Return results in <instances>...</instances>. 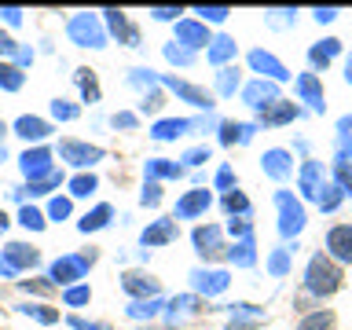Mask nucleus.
<instances>
[{
    "label": "nucleus",
    "instance_id": "59",
    "mask_svg": "<svg viewBox=\"0 0 352 330\" xmlns=\"http://www.w3.org/2000/svg\"><path fill=\"white\" fill-rule=\"evenodd\" d=\"M0 162H4V147H0Z\"/></svg>",
    "mask_w": 352,
    "mask_h": 330
},
{
    "label": "nucleus",
    "instance_id": "2",
    "mask_svg": "<svg viewBox=\"0 0 352 330\" xmlns=\"http://www.w3.org/2000/svg\"><path fill=\"white\" fill-rule=\"evenodd\" d=\"M66 33H70V41L81 44V48H103L107 44V33H103V26H99L96 15H74L70 26H66Z\"/></svg>",
    "mask_w": 352,
    "mask_h": 330
},
{
    "label": "nucleus",
    "instance_id": "38",
    "mask_svg": "<svg viewBox=\"0 0 352 330\" xmlns=\"http://www.w3.org/2000/svg\"><path fill=\"white\" fill-rule=\"evenodd\" d=\"M338 173H341V184H345V187H352V154H349V151L341 154V165H338Z\"/></svg>",
    "mask_w": 352,
    "mask_h": 330
},
{
    "label": "nucleus",
    "instance_id": "31",
    "mask_svg": "<svg viewBox=\"0 0 352 330\" xmlns=\"http://www.w3.org/2000/svg\"><path fill=\"white\" fill-rule=\"evenodd\" d=\"M272 96H275L272 85H250V88H246V99H250L253 107H264L261 99H272Z\"/></svg>",
    "mask_w": 352,
    "mask_h": 330
},
{
    "label": "nucleus",
    "instance_id": "40",
    "mask_svg": "<svg viewBox=\"0 0 352 330\" xmlns=\"http://www.w3.org/2000/svg\"><path fill=\"white\" fill-rule=\"evenodd\" d=\"M338 187H323V191H319V206H323V209H334L338 206Z\"/></svg>",
    "mask_w": 352,
    "mask_h": 330
},
{
    "label": "nucleus",
    "instance_id": "9",
    "mask_svg": "<svg viewBox=\"0 0 352 330\" xmlns=\"http://www.w3.org/2000/svg\"><path fill=\"white\" fill-rule=\"evenodd\" d=\"M173 239H176V224H173V220H154V224L143 228V235H140L143 246H165V242H173Z\"/></svg>",
    "mask_w": 352,
    "mask_h": 330
},
{
    "label": "nucleus",
    "instance_id": "37",
    "mask_svg": "<svg viewBox=\"0 0 352 330\" xmlns=\"http://www.w3.org/2000/svg\"><path fill=\"white\" fill-rule=\"evenodd\" d=\"M165 59H169V63H191V52H187V48H176V44H165Z\"/></svg>",
    "mask_w": 352,
    "mask_h": 330
},
{
    "label": "nucleus",
    "instance_id": "5",
    "mask_svg": "<svg viewBox=\"0 0 352 330\" xmlns=\"http://www.w3.org/2000/svg\"><path fill=\"white\" fill-rule=\"evenodd\" d=\"M59 158L70 162V165H92V162L103 158V151H99V147H88V143L63 140V143H59Z\"/></svg>",
    "mask_w": 352,
    "mask_h": 330
},
{
    "label": "nucleus",
    "instance_id": "12",
    "mask_svg": "<svg viewBox=\"0 0 352 330\" xmlns=\"http://www.w3.org/2000/svg\"><path fill=\"white\" fill-rule=\"evenodd\" d=\"M176 41L187 44V48H198V44H209V33L202 22H176Z\"/></svg>",
    "mask_w": 352,
    "mask_h": 330
},
{
    "label": "nucleus",
    "instance_id": "4",
    "mask_svg": "<svg viewBox=\"0 0 352 330\" xmlns=\"http://www.w3.org/2000/svg\"><path fill=\"white\" fill-rule=\"evenodd\" d=\"M19 165H22V173H26L30 184L48 180V176L55 173V169H52V151H48V147H33V151H26V154L19 158Z\"/></svg>",
    "mask_w": 352,
    "mask_h": 330
},
{
    "label": "nucleus",
    "instance_id": "44",
    "mask_svg": "<svg viewBox=\"0 0 352 330\" xmlns=\"http://www.w3.org/2000/svg\"><path fill=\"white\" fill-rule=\"evenodd\" d=\"M70 327H74V330H110V327H103V323H88V319H81V316H74Z\"/></svg>",
    "mask_w": 352,
    "mask_h": 330
},
{
    "label": "nucleus",
    "instance_id": "57",
    "mask_svg": "<svg viewBox=\"0 0 352 330\" xmlns=\"http://www.w3.org/2000/svg\"><path fill=\"white\" fill-rule=\"evenodd\" d=\"M8 228V217H4V209H0V231H4Z\"/></svg>",
    "mask_w": 352,
    "mask_h": 330
},
{
    "label": "nucleus",
    "instance_id": "22",
    "mask_svg": "<svg viewBox=\"0 0 352 330\" xmlns=\"http://www.w3.org/2000/svg\"><path fill=\"white\" fill-rule=\"evenodd\" d=\"M77 88H81V96L88 103H96L99 99V85H96V70H77Z\"/></svg>",
    "mask_w": 352,
    "mask_h": 330
},
{
    "label": "nucleus",
    "instance_id": "54",
    "mask_svg": "<svg viewBox=\"0 0 352 330\" xmlns=\"http://www.w3.org/2000/svg\"><path fill=\"white\" fill-rule=\"evenodd\" d=\"M0 275H4V279H11V275H15V268H11L8 257H0Z\"/></svg>",
    "mask_w": 352,
    "mask_h": 330
},
{
    "label": "nucleus",
    "instance_id": "10",
    "mask_svg": "<svg viewBox=\"0 0 352 330\" xmlns=\"http://www.w3.org/2000/svg\"><path fill=\"white\" fill-rule=\"evenodd\" d=\"M52 132V125L44 118H33V114H22L19 121H15V136H22V140H44Z\"/></svg>",
    "mask_w": 352,
    "mask_h": 330
},
{
    "label": "nucleus",
    "instance_id": "3",
    "mask_svg": "<svg viewBox=\"0 0 352 330\" xmlns=\"http://www.w3.org/2000/svg\"><path fill=\"white\" fill-rule=\"evenodd\" d=\"M96 261V253H81V257H59L52 264V272H48V279L55 286H70L74 279H85V272H88V264Z\"/></svg>",
    "mask_w": 352,
    "mask_h": 330
},
{
    "label": "nucleus",
    "instance_id": "8",
    "mask_svg": "<svg viewBox=\"0 0 352 330\" xmlns=\"http://www.w3.org/2000/svg\"><path fill=\"white\" fill-rule=\"evenodd\" d=\"M103 15H107V26L114 30V37H121L125 44H132V48H136V44H140V33H136V26H132V22L125 19V11H118V8H107Z\"/></svg>",
    "mask_w": 352,
    "mask_h": 330
},
{
    "label": "nucleus",
    "instance_id": "20",
    "mask_svg": "<svg viewBox=\"0 0 352 330\" xmlns=\"http://www.w3.org/2000/svg\"><path fill=\"white\" fill-rule=\"evenodd\" d=\"M297 92H301V96H305L312 107H319V110H323V92H319V81H316L312 74H305L301 81H297Z\"/></svg>",
    "mask_w": 352,
    "mask_h": 330
},
{
    "label": "nucleus",
    "instance_id": "46",
    "mask_svg": "<svg viewBox=\"0 0 352 330\" xmlns=\"http://www.w3.org/2000/svg\"><path fill=\"white\" fill-rule=\"evenodd\" d=\"M316 176H319V169H316V165H308V169H305V176H301V180H305V191H308V195H316Z\"/></svg>",
    "mask_w": 352,
    "mask_h": 330
},
{
    "label": "nucleus",
    "instance_id": "56",
    "mask_svg": "<svg viewBox=\"0 0 352 330\" xmlns=\"http://www.w3.org/2000/svg\"><path fill=\"white\" fill-rule=\"evenodd\" d=\"M217 184H220V187H228V184H231V169H220V176H217Z\"/></svg>",
    "mask_w": 352,
    "mask_h": 330
},
{
    "label": "nucleus",
    "instance_id": "49",
    "mask_svg": "<svg viewBox=\"0 0 352 330\" xmlns=\"http://www.w3.org/2000/svg\"><path fill=\"white\" fill-rule=\"evenodd\" d=\"M158 77H154L151 70H132V85H154Z\"/></svg>",
    "mask_w": 352,
    "mask_h": 330
},
{
    "label": "nucleus",
    "instance_id": "29",
    "mask_svg": "<svg viewBox=\"0 0 352 330\" xmlns=\"http://www.w3.org/2000/svg\"><path fill=\"white\" fill-rule=\"evenodd\" d=\"M253 66H257V70H264V74H272V77H286V70L272 59V55H261V52H257V55H253Z\"/></svg>",
    "mask_w": 352,
    "mask_h": 330
},
{
    "label": "nucleus",
    "instance_id": "19",
    "mask_svg": "<svg viewBox=\"0 0 352 330\" xmlns=\"http://www.w3.org/2000/svg\"><path fill=\"white\" fill-rule=\"evenodd\" d=\"M224 283H228L224 272H195V286H198V290H206V294L224 290Z\"/></svg>",
    "mask_w": 352,
    "mask_h": 330
},
{
    "label": "nucleus",
    "instance_id": "45",
    "mask_svg": "<svg viewBox=\"0 0 352 330\" xmlns=\"http://www.w3.org/2000/svg\"><path fill=\"white\" fill-rule=\"evenodd\" d=\"M151 15L158 19V22H169V19L180 15V8H151Z\"/></svg>",
    "mask_w": 352,
    "mask_h": 330
},
{
    "label": "nucleus",
    "instance_id": "50",
    "mask_svg": "<svg viewBox=\"0 0 352 330\" xmlns=\"http://www.w3.org/2000/svg\"><path fill=\"white\" fill-rule=\"evenodd\" d=\"M11 52H15V55H19V44H15V41H11V37H8V33H0V55H11Z\"/></svg>",
    "mask_w": 352,
    "mask_h": 330
},
{
    "label": "nucleus",
    "instance_id": "48",
    "mask_svg": "<svg viewBox=\"0 0 352 330\" xmlns=\"http://www.w3.org/2000/svg\"><path fill=\"white\" fill-rule=\"evenodd\" d=\"M198 15H206V19L220 22V19H228V8H198Z\"/></svg>",
    "mask_w": 352,
    "mask_h": 330
},
{
    "label": "nucleus",
    "instance_id": "41",
    "mask_svg": "<svg viewBox=\"0 0 352 330\" xmlns=\"http://www.w3.org/2000/svg\"><path fill=\"white\" fill-rule=\"evenodd\" d=\"M235 85H239L235 70H224V74H220V92H235Z\"/></svg>",
    "mask_w": 352,
    "mask_h": 330
},
{
    "label": "nucleus",
    "instance_id": "15",
    "mask_svg": "<svg viewBox=\"0 0 352 330\" xmlns=\"http://www.w3.org/2000/svg\"><path fill=\"white\" fill-rule=\"evenodd\" d=\"M187 129H191V121H184V118H169V121H158V125L151 129V136H154V140H176V136H184Z\"/></svg>",
    "mask_w": 352,
    "mask_h": 330
},
{
    "label": "nucleus",
    "instance_id": "21",
    "mask_svg": "<svg viewBox=\"0 0 352 330\" xmlns=\"http://www.w3.org/2000/svg\"><path fill=\"white\" fill-rule=\"evenodd\" d=\"M63 184V173H52L48 180H37V184H30V187H22V191H11L15 198H26V195H48L52 187H59Z\"/></svg>",
    "mask_w": 352,
    "mask_h": 330
},
{
    "label": "nucleus",
    "instance_id": "47",
    "mask_svg": "<svg viewBox=\"0 0 352 330\" xmlns=\"http://www.w3.org/2000/svg\"><path fill=\"white\" fill-rule=\"evenodd\" d=\"M0 19H4L8 26H19V22H22V11H19V8H0Z\"/></svg>",
    "mask_w": 352,
    "mask_h": 330
},
{
    "label": "nucleus",
    "instance_id": "51",
    "mask_svg": "<svg viewBox=\"0 0 352 330\" xmlns=\"http://www.w3.org/2000/svg\"><path fill=\"white\" fill-rule=\"evenodd\" d=\"M224 206H228V209H246V198H242V195H235V191H231V195L224 198Z\"/></svg>",
    "mask_w": 352,
    "mask_h": 330
},
{
    "label": "nucleus",
    "instance_id": "24",
    "mask_svg": "<svg viewBox=\"0 0 352 330\" xmlns=\"http://www.w3.org/2000/svg\"><path fill=\"white\" fill-rule=\"evenodd\" d=\"M19 312H22V316H30V319H37V323H44V327L59 319V312H55V308H44V305H22Z\"/></svg>",
    "mask_w": 352,
    "mask_h": 330
},
{
    "label": "nucleus",
    "instance_id": "35",
    "mask_svg": "<svg viewBox=\"0 0 352 330\" xmlns=\"http://www.w3.org/2000/svg\"><path fill=\"white\" fill-rule=\"evenodd\" d=\"M88 297H92V294H88V286H70V290L63 294V301L66 305H88Z\"/></svg>",
    "mask_w": 352,
    "mask_h": 330
},
{
    "label": "nucleus",
    "instance_id": "11",
    "mask_svg": "<svg viewBox=\"0 0 352 330\" xmlns=\"http://www.w3.org/2000/svg\"><path fill=\"white\" fill-rule=\"evenodd\" d=\"M4 257L11 261V268H33V264H37L41 261V253L37 250H33V246H26V242H11V246L4 250Z\"/></svg>",
    "mask_w": 352,
    "mask_h": 330
},
{
    "label": "nucleus",
    "instance_id": "33",
    "mask_svg": "<svg viewBox=\"0 0 352 330\" xmlns=\"http://www.w3.org/2000/svg\"><path fill=\"white\" fill-rule=\"evenodd\" d=\"M231 52H235V44H231L228 37H220V41L213 44V48H209V59H213V63H224Z\"/></svg>",
    "mask_w": 352,
    "mask_h": 330
},
{
    "label": "nucleus",
    "instance_id": "13",
    "mask_svg": "<svg viewBox=\"0 0 352 330\" xmlns=\"http://www.w3.org/2000/svg\"><path fill=\"white\" fill-rule=\"evenodd\" d=\"M162 81L169 85L173 92L180 96V99H187V103H195V107H213V103H209V96L202 92V88H195V85H187V81H176V77H162Z\"/></svg>",
    "mask_w": 352,
    "mask_h": 330
},
{
    "label": "nucleus",
    "instance_id": "6",
    "mask_svg": "<svg viewBox=\"0 0 352 330\" xmlns=\"http://www.w3.org/2000/svg\"><path fill=\"white\" fill-rule=\"evenodd\" d=\"M327 250L334 253L338 261H349L352 264V224H338L327 231Z\"/></svg>",
    "mask_w": 352,
    "mask_h": 330
},
{
    "label": "nucleus",
    "instance_id": "39",
    "mask_svg": "<svg viewBox=\"0 0 352 330\" xmlns=\"http://www.w3.org/2000/svg\"><path fill=\"white\" fill-rule=\"evenodd\" d=\"M158 202H162V187L151 180L147 187H143V206H158Z\"/></svg>",
    "mask_w": 352,
    "mask_h": 330
},
{
    "label": "nucleus",
    "instance_id": "42",
    "mask_svg": "<svg viewBox=\"0 0 352 330\" xmlns=\"http://www.w3.org/2000/svg\"><path fill=\"white\" fill-rule=\"evenodd\" d=\"M268 173H275V176L286 173V158H283V154H268Z\"/></svg>",
    "mask_w": 352,
    "mask_h": 330
},
{
    "label": "nucleus",
    "instance_id": "25",
    "mask_svg": "<svg viewBox=\"0 0 352 330\" xmlns=\"http://www.w3.org/2000/svg\"><path fill=\"white\" fill-rule=\"evenodd\" d=\"M158 308H162L158 297H147V301H132V305H129V316H132V319H151Z\"/></svg>",
    "mask_w": 352,
    "mask_h": 330
},
{
    "label": "nucleus",
    "instance_id": "52",
    "mask_svg": "<svg viewBox=\"0 0 352 330\" xmlns=\"http://www.w3.org/2000/svg\"><path fill=\"white\" fill-rule=\"evenodd\" d=\"M114 125L118 129H132L136 125V114H114Z\"/></svg>",
    "mask_w": 352,
    "mask_h": 330
},
{
    "label": "nucleus",
    "instance_id": "27",
    "mask_svg": "<svg viewBox=\"0 0 352 330\" xmlns=\"http://www.w3.org/2000/svg\"><path fill=\"white\" fill-rule=\"evenodd\" d=\"M330 327H334V312H316V316L301 319L297 330H330Z\"/></svg>",
    "mask_w": 352,
    "mask_h": 330
},
{
    "label": "nucleus",
    "instance_id": "16",
    "mask_svg": "<svg viewBox=\"0 0 352 330\" xmlns=\"http://www.w3.org/2000/svg\"><path fill=\"white\" fill-rule=\"evenodd\" d=\"M110 217H114V209H110V206L103 202V206H96L92 213H85V217H81V224H77V228H81L85 235H88V231H99V228H107V224H110Z\"/></svg>",
    "mask_w": 352,
    "mask_h": 330
},
{
    "label": "nucleus",
    "instance_id": "17",
    "mask_svg": "<svg viewBox=\"0 0 352 330\" xmlns=\"http://www.w3.org/2000/svg\"><path fill=\"white\" fill-rule=\"evenodd\" d=\"M184 169L176 162H165V158H151L147 162V176L151 180H165V176H169V180H176V176H180Z\"/></svg>",
    "mask_w": 352,
    "mask_h": 330
},
{
    "label": "nucleus",
    "instance_id": "58",
    "mask_svg": "<svg viewBox=\"0 0 352 330\" xmlns=\"http://www.w3.org/2000/svg\"><path fill=\"white\" fill-rule=\"evenodd\" d=\"M4 132H8V129H4V121H0V136H4Z\"/></svg>",
    "mask_w": 352,
    "mask_h": 330
},
{
    "label": "nucleus",
    "instance_id": "30",
    "mask_svg": "<svg viewBox=\"0 0 352 330\" xmlns=\"http://www.w3.org/2000/svg\"><path fill=\"white\" fill-rule=\"evenodd\" d=\"M19 224H22V228H33V231H41V228H44V217H41L33 206H22V213H19Z\"/></svg>",
    "mask_w": 352,
    "mask_h": 330
},
{
    "label": "nucleus",
    "instance_id": "28",
    "mask_svg": "<svg viewBox=\"0 0 352 330\" xmlns=\"http://www.w3.org/2000/svg\"><path fill=\"white\" fill-rule=\"evenodd\" d=\"M92 191H96V176L92 173H81V176H74V180H70V195L85 198V195H92Z\"/></svg>",
    "mask_w": 352,
    "mask_h": 330
},
{
    "label": "nucleus",
    "instance_id": "14",
    "mask_svg": "<svg viewBox=\"0 0 352 330\" xmlns=\"http://www.w3.org/2000/svg\"><path fill=\"white\" fill-rule=\"evenodd\" d=\"M206 206H209V191H191L176 202V217H198L206 213Z\"/></svg>",
    "mask_w": 352,
    "mask_h": 330
},
{
    "label": "nucleus",
    "instance_id": "43",
    "mask_svg": "<svg viewBox=\"0 0 352 330\" xmlns=\"http://www.w3.org/2000/svg\"><path fill=\"white\" fill-rule=\"evenodd\" d=\"M187 308H195V297H173V305H169V312H187Z\"/></svg>",
    "mask_w": 352,
    "mask_h": 330
},
{
    "label": "nucleus",
    "instance_id": "26",
    "mask_svg": "<svg viewBox=\"0 0 352 330\" xmlns=\"http://www.w3.org/2000/svg\"><path fill=\"white\" fill-rule=\"evenodd\" d=\"M279 202H283V231H297V228H301V209H297V206H290V198H279Z\"/></svg>",
    "mask_w": 352,
    "mask_h": 330
},
{
    "label": "nucleus",
    "instance_id": "55",
    "mask_svg": "<svg viewBox=\"0 0 352 330\" xmlns=\"http://www.w3.org/2000/svg\"><path fill=\"white\" fill-rule=\"evenodd\" d=\"M22 286H26V290H37V294H44L52 283H22Z\"/></svg>",
    "mask_w": 352,
    "mask_h": 330
},
{
    "label": "nucleus",
    "instance_id": "23",
    "mask_svg": "<svg viewBox=\"0 0 352 330\" xmlns=\"http://www.w3.org/2000/svg\"><path fill=\"white\" fill-rule=\"evenodd\" d=\"M0 88H8V92H19L22 88V70L11 63H0Z\"/></svg>",
    "mask_w": 352,
    "mask_h": 330
},
{
    "label": "nucleus",
    "instance_id": "36",
    "mask_svg": "<svg viewBox=\"0 0 352 330\" xmlns=\"http://www.w3.org/2000/svg\"><path fill=\"white\" fill-rule=\"evenodd\" d=\"M294 114H297V107H294V103H286V107L268 110V114H264V121H272V125H275V121H286V118H294Z\"/></svg>",
    "mask_w": 352,
    "mask_h": 330
},
{
    "label": "nucleus",
    "instance_id": "18",
    "mask_svg": "<svg viewBox=\"0 0 352 330\" xmlns=\"http://www.w3.org/2000/svg\"><path fill=\"white\" fill-rule=\"evenodd\" d=\"M195 246H198V253H202V257H217V253H220V246H217V228H198V231H195Z\"/></svg>",
    "mask_w": 352,
    "mask_h": 330
},
{
    "label": "nucleus",
    "instance_id": "32",
    "mask_svg": "<svg viewBox=\"0 0 352 330\" xmlns=\"http://www.w3.org/2000/svg\"><path fill=\"white\" fill-rule=\"evenodd\" d=\"M52 114H55V121H74V118H77V107L66 103V99H55V103H52Z\"/></svg>",
    "mask_w": 352,
    "mask_h": 330
},
{
    "label": "nucleus",
    "instance_id": "53",
    "mask_svg": "<svg viewBox=\"0 0 352 330\" xmlns=\"http://www.w3.org/2000/svg\"><path fill=\"white\" fill-rule=\"evenodd\" d=\"M206 158H209L206 151H187V154H184V162H187V165H198V162H206Z\"/></svg>",
    "mask_w": 352,
    "mask_h": 330
},
{
    "label": "nucleus",
    "instance_id": "34",
    "mask_svg": "<svg viewBox=\"0 0 352 330\" xmlns=\"http://www.w3.org/2000/svg\"><path fill=\"white\" fill-rule=\"evenodd\" d=\"M48 217H52V220H66V217H70V198H52Z\"/></svg>",
    "mask_w": 352,
    "mask_h": 330
},
{
    "label": "nucleus",
    "instance_id": "7",
    "mask_svg": "<svg viewBox=\"0 0 352 330\" xmlns=\"http://www.w3.org/2000/svg\"><path fill=\"white\" fill-rule=\"evenodd\" d=\"M121 286H125V294H132V297H158V279L147 272H129L125 279H121Z\"/></svg>",
    "mask_w": 352,
    "mask_h": 330
},
{
    "label": "nucleus",
    "instance_id": "1",
    "mask_svg": "<svg viewBox=\"0 0 352 330\" xmlns=\"http://www.w3.org/2000/svg\"><path fill=\"white\" fill-rule=\"evenodd\" d=\"M305 286H308V294H316V297L338 294V290H341V268L327 257V253H316V257L308 261Z\"/></svg>",
    "mask_w": 352,
    "mask_h": 330
}]
</instances>
